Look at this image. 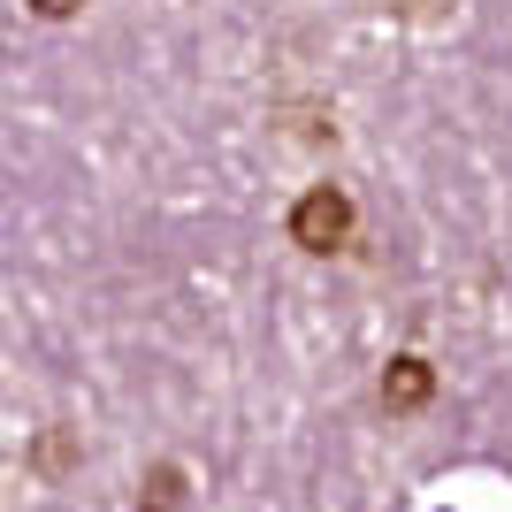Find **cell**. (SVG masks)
Segmentation results:
<instances>
[{
	"instance_id": "obj_1",
	"label": "cell",
	"mask_w": 512,
	"mask_h": 512,
	"mask_svg": "<svg viewBox=\"0 0 512 512\" xmlns=\"http://www.w3.org/2000/svg\"><path fill=\"white\" fill-rule=\"evenodd\" d=\"M344 237H352V199H344L337 184H314V192L291 207V245H306V253H337Z\"/></svg>"
},
{
	"instance_id": "obj_2",
	"label": "cell",
	"mask_w": 512,
	"mask_h": 512,
	"mask_svg": "<svg viewBox=\"0 0 512 512\" xmlns=\"http://www.w3.org/2000/svg\"><path fill=\"white\" fill-rule=\"evenodd\" d=\"M428 398H436V367H428L421 352H398V360H390V375H383V406H390V413H421Z\"/></svg>"
},
{
	"instance_id": "obj_5",
	"label": "cell",
	"mask_w": 512,
	"mask_h": 512,
	"mask_svg": "<svg viewBox=\"0 0 512 512\" xmlns=\"http://www.w3.org/2000/svg\"><path fill=\"white\" fill-rule=\"evenodd\" d=\"M31 8H39V16H77L85 0H31Z\"/></svg>"
},
{
	"instance_id": "obj_4",
	"label": "cell",
	"mask_w": 512,
	"mask_h": 512,
	"mask_svg": "<svg viewBox=\"0 0 512 512\" xmlns=\"http://www.w3.org/2000/svg\"><path fill=\"white\" fill-rule=\"evenodd\" d=\"M39 467H46V474H62V467H69V436H62V428L39 444Z\"/></svg>"
},
{
	"instance_id": "obj_3",
	"label": "cell",
	"mask_w": 512,
	"mask_h": 512,
	"mask_svg": "<svg viewBox=\"0 0 512 512\" xmlns=\"http://www.w3.org/2000/svg\"><path fill=\"white\" fill-rule=\"evenodd\" d=\"M176 505H184V467H169V459H161V467L138 482V512H176Z\"/></svg>"
}]
</instances>
